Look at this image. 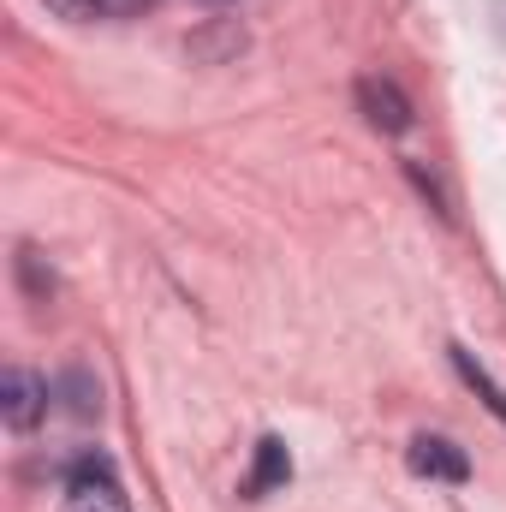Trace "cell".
Masks as SVG:
<instances>
[{
    "label": "cell",
    "mask_w": 506,
    "mask_h": 512,
    "mask_svg": "<svg viewBox=\"0 0 506 512\" xmlns=\"http://www.w3.org/2000/svg\"><path fill=\"white\" fill-rule=\"evenodd\" d=\"M66 512H131L108 453H84V459L66 471Z\"/></svg>",
    "instance_id": "obj_1"
},
{
    "label": "cell",
    "mask_w": 506,
    "mask_h": 512,
    "mask_svg": "<svg viewBox=\"0 0 506 512\" xmlns=\"http://www.w3.org/2000/svg\"><path fill=\"white\" fill-rule=\"evenodd\" d=\"M48 399H54V387L42 382V376H30V370H6V376H0V417H6V429H18V435L42 423Z\"/></svg>",
    "instance_id": "obj_2"
},
{
    "label": "cell",
    "mask_w": 506,
    "mask_h": 512,
    "mask_svg": "<svg viewBox=\"0 0 506 512\" xmlns=\"http://www.w3.org/2000/svg\"><path fill=\"white\" fill-rule=\"evenodd\" d=\"M405 465H411L417 477H429V483H471V459H465V447H453L447 435H417V441L405 447Z\"/></svg>",
    "instance_id": "obj_3"
},
{
    "label": "cell",
    "mask_w": 506,
    "mask_h": 512,
    "mask_svg": "<svg viewBox=\"0 0 506 512\" xmlns=\"http://www.w3.org/2000/svg\"><path fill=\"white\" fill-rule=\"evenodd\" d=\"M358 108H364V120L387 137H399V131H411V102H405V90L393 84V78H364L358 84Z\"/></svg>",
    "instance_id": "obj_4"
},
{
    "label": "cell",
    "mask_w": 506,
    "mask_h": 512,
    "mask_svg": "<svg viewBox=\"0 0 506 512\" xmlns=\"http://www.w3.org/2000/svg\"><path fill=\"white\" fill-rule=\"evenodd\" d=\"M286 483H292V453H286L280 435H262L256 441V465H251V477H245V501H262V495H274Z\"/></svg>",
    "instance_id": "obj_5"
},
{
    "label": "cell",
    "mask_w": 506,
    "mask_h": 512,
    "mask_svg": "<svg viewBox=\"0 0 506 512\" xmlns=\"http://www.w3.org/2000/svg\"><path fill=\"white\" fill-rule=\"evenodd\" d=\"M54 12H66V18H137V12H149L155 0H48Z\"/></svg>",
    "instance_id": "obj_6"
},
{
    "label": "cell",
    "mask_w": 506,
    "mask_h": 512,
    "mask_svg": "<svg viewBox=\"0 0 506 512\" xmlns=\"http://www.w3.org/2000/svg\"><path fill=\"white\" fill-rule=\"evenodd\" d=\"M54 399H66V411H72L78 423H90V417L102 411V387L90 382L84 370H72V376H60V387H54Z\"/></svg>",
    "instance_id": "obj_7"
},
{
    "label": "cell",
    "mask_w": 506,
    "mask_h": 512,
    "mask_svg": "<svg viewBox=\"0 0 506 512\" xmlns=\"http://www.w3.org/2000/svg\"><path fill=\"white\" fill-rule=\"evenodd\" d=\"M453 364H459V376H465V382L477 387V399H483V405H489V411H495V417L506 423V393L495 387V376H489V370H483V364H477L465 346H453Z\"/></svg>",
    "instance_id": "obj_8"
},
{
    "label": "cell",
    "mask_w": 506,
    "mask_h": 512,
    "mask_svg": "<svg viewBox=\"0 0 506 512\" xmlns=\"http://www.w3.org/2000/svg\"><path fill=\"white\" fill-rule=\"evenodd\" d=\"M209 6H227V0H209Z\"/></svg>",
    "instance_id": "obj_9"
}]
</instances>
